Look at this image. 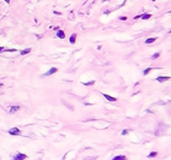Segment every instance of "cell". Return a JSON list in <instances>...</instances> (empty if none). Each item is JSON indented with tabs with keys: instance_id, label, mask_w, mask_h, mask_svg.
I'll return each instance as SVG.
<instances>
[{
	"instance_id": "17",
	"label": "cell",
	"mask_w": 171,
	"mask_h": 160,
	"mask_svg": "<svg viewBox=\"0 0 171 160\" xmlns=\"http://www.w3.org/2000/svg\"><path fill=\"white\" fill-rule=\"evenodd\" d=\"M119 21H127V17L125 16H121L119 17Z\"/></svg>"
},
{
	"instance_id": "7",
	"label": "cell",
	"mask_w": 171,
	"mask_h": 160,
	"mask_svg": "<svg viewBox=\"0 0 171 160\" xmlns=\"http://www.w3.org/2000/svg\"><path fill=\"white\" fill-rule=\"evenodd\" d=\"M103 95H104V98H105L106 100H108L110 102H113V101H116V100H117L116 98H113V96H111V95H107V94H105V93H104Z\"/></svg>"
},
{
	"instance_id": "3",
	"label": "cell",
	"mask_w": 171,
	"mask_h": 160,
	"mask_svg": "<svg viewBox=\"0 0 171 160\" xmlns=\"http://www.w3.org/2000/svg\"><path fill=\"white\" fill-rule=\"evenodd\" d=\"M18 110H21L20 106H10L9 107V113H16Z\"/></svg>"
},
{
	"instance_id": "6",
	"label": "cell",
	"mask_w": 171,
	"mask_h": 160,
	"mask_svg": "<svg viewBox=\"0 0 171 160\" xmlns=\"http://www.w3.org/2000/svg\"><path fill=\"white\" fill-rule=\"evenodd\" d=\"M170 78H171L170 76H158V77H157V81L160 82V83H163V82H165V81H167V80H170Z\"/></svg>"
},
{
	"instance_id": "19",
	"label": "cell",
	"mask_w": 171,
	"mask_h": 160,
	"mask_svg": "<svg viewBox=\"0 0 171 160\" xmlns=\"http://www.w3.org/2000/svg\"><path fill=\"white\" fill-rule=\"evenodd\" d=\"M4 51H5V48H4V47H1V46H0V53H3Z\"/></svg>"
},
{
	"instance_id": "13",
	"label": "cell",
	"mask_w": 171,
	"mask_h": 160,
	"mask_svg": "<svg viewBox=\"0 0 171 160\" xmlns=\"http://www.w3.org/2000/svg\"><path fill=\"white\" fill-rule=\"evenodd\" d=\"M152 71V67H147V69H145L143 70V76H146V75H148L149 72Z\"/></svg>"
},
{
	"instance_id": "15",
	"label": "cell",
	"mask_w": 171,
	"mask_h": 160,
	"mask_svg": "<svg viewBox=\"0 0 171 160\" xmlns=\"http://www.w3.org/2000/svg\"><path fill=\"white\" fill-rule=\"evenodd\" d=\"M159 56H160V53L157 52V53H154V54L152 56V58H153V59H157V58H159Z\"/></svg>"
},
{
	"instance_id": "14",
	"label": "cell",
	"mask_w": 171,
	"mask_h": 160,
	"mask_svg": "<svg viewBox=\"0 0 171 160\" xmlns=\"http://www.w3.org/2000/svg\"><path fill=\"white\" fill-rule=\"evenodd\" d=\"M157 155H158V153H157V152H152V153H149V154H148V158H156Z\"/></svg>"
},
{
	"instance_id": "10",
	"label": "cell",
	"mask_w": 171,
	"mask_h": 160,
	"mask_svg": "<svg viewBox=\"0 0 171 160\" xmlns=\"http://www.w3.org/2000/svg\"><path fill=\"white\" fill-rule=\"evenodd\" d=\"M128 158L125 156V155H117V156H115L113 159H111V160H127Z\"/></svg>"
},
{
	"instance_id": "16",
	"label": "cell",
	"mask_w": 171,
	"mask_h": 160,
	"mask_svg": "<svg viewBox=\"0 0 171 160\" xmlns=\"http://www.w3.org/2000/svg\"><path fill=\"white\" fill-rule=\"evenodd\" d=\"M95 83V81H90V82H86V83H83L84 85H92V84H94Z\"/></svg>"
},
{
	"instance_id": "18",
	"label": "cell",
	"mask_w": 171,
	"mask_h": 160,
	"mask_svg": "<svg viewBox=\"0 0 171 160\" xmlns=\"http://www.w3.org/2000/svg\"><path fill=\"white\" fill-rule=\"evenodd\" d=\"M129 131H130V130H123V131H122V135H127Z\"/></svg>"
},
{
	"instance_id": "11",
	"label": "cell",
	"mask_w": 171,
	"mask_h": 160,
	"mask_svg": "<svg viewBox=\"0 0 171 160\" xmlns=\"http://www.w3.org/2000/svg\"><path fill=\"white\" fill-rule=\"evenodd\" d=\"M30 52H31V48H25V49L21 51V56H25V54H29Z\"/></svg>"
},
{
	"instance_id": "2",
	"label": "cell",
	"mask_w": 171,
	"mask_h": 160,
	"mask_svg": "<svg viewBox=\"0 0 171 160\" xmlns=\"http://www.w3.org/2000/svg\"><path fill=\"white\" fill-rule=\"evenodd\" d=\"M9 134L12 135V136H18L21 134V130L18 128H11V129H9Z\"/></svg>"
},
{
	"instance_id": "21",
	"label": "cell",
	"mask_w": 171,
	"mask_h": 160,
	"mask_svg": "<svg viewBox=\"0 0 171 160\" xmlns=\"http://www.w3.org/2000/svg\"><path fill=\"white\" fill-rule=\"evenodd\" d=\"M0 87H3V84H1V83H0Z\"/></svg>"
},
{
	"instance_id": "4",
	"label": "cell",
	"mask_w": 171,
	"mask_h": 160,
	"mask_svg": "<svg viewBox=\"0 0 171 160\" xmlns=\"http://www.w3.org/2000/svg\"><path fill=\"white\" fill-rule=\"evenodd\" d=\"M140 18L143 19V21H147V19L152 18V14L151 13H142V14H140Z\"/></svg>"
},
{
	"instance_id": "12",
	"label": "cell",
	"mask_w": 171,
	"mask_h": 160,
	"mask_svg": "<svg viewBox=\"0 0 171 160\" xmlns=\"http://www.w3.org/2000/svg\"><path fill=\"white\" fill-rule=\"evenodd\" d=\"M76 38H77V36H76V34H72L71 35V36H70V43H75L76 42Z\"/></svg>"
},
{
	"instance_id": "9",
	"label": "cell",
	"mask_w": 171,
	"mask_h": 160,
	"mask_svg": "<svg viewBox=\"0 0 171 160\" xmlns=\"http://www.w3.org/2000/svg\"><path fill=\"white\" fill-rule=\"evenodd\" d=\"M157 41V38H149V39H147L146 41H145V43L146 45H151V43H153V42H156Z\"/></svg>"
},
{
	"instance_id": "1",
	"label": "cell",
	"mask_w": 171,
	"mask_h": 160,
	"mask_svg": "<svg viewBox=\"0 0 171 160\" xmlns=\"http://www.w3.org/2000/svg\"><path fill=\"white\" fill-rule=\"evenodd\" d=\"M28 156L24 154V153H17L13 158H12V160H25Z\"/></svg>"
},
{
	"instance_id": "5",
	"label": "cell",
	"mask_w": 171,
	"mask_h": 160,
	"mask_svg": "<svg viewBox=\"0 0 171 160\" xmlns=\"http://www.w3.org/2000/svg\"><path fill=\"white\" fill-rule=\"evenodd\" d=\"M57 71H58V69H57V67H52V69H49V70L47 71V72H46V74H45L44 76H51V75L55 74Z\"/></svg>"
},
{
	"instance_id": "20",
	"label": "cell",
	"mask_w": 171,
	"mask_h": 160,
	"mask_svg": "<svg viewBox=\"0 0 171 160\" xmlns=\"http://www.w3.org/2000/svg\"><path fill=\"white\" fill-rule=\"evenodd\" d=\"M5 3H7V4H10V3H11V0H5Z\"/></svg>"
},
{
	"instance_id": "8",
	"label": "cell",
	"mask_w": 171,
	"mask_h": 160,
	"mask_svg": "<svg viewBox=\"0 0 171 160\" xmlns=\"http://www.w3.org/2000/svg\"><path fill=\"white\" fill-rule=\"evenodd\" d=\"M57 36L59 39H65V33L63 30H57Z\"/></svg>"
}]
</instances>
